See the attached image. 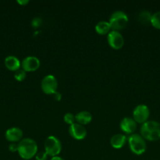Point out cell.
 Segmentation results:
<instances>
[{
	"mask_svg": "<svg viewBox=\"0 0 160 160\" xmlns=\"http://www.w3.org/2000/svg\"><path fill=\"white\" fill-rule=\"evenodd\" d=\"M152 14L147 10H142L138 14V20L143 24H148L151 23Z\"/></svg>",
	"mask_w": 160,
	"mask_h": 160,
	"instance_id": "obj_17",
	"label": "cell"
},
{
	"mask_svg": "<svg viewBox=\"0 0 160 160\" xmlns=\"http://www.w3.org/2000/svg\"><path fill=\"white\" fill-rule=\"evenodd\" d=\"M151 24L156 29L160 30V11L152 14L151 19Z\"/></svg>",
	"mask_w": 160,
	"mask_h": 160,
	"instance_id": "obj_18",
	"label": "cell"
},
{
	"mask_svg": "<svg viewBox=\"0 0 160 160\" xmlns=\"http://www.w3.org/2000/svg\"><path fill=\"white\" fill-rule=\"evenodd\" d=\"M26 71L24 70L23 69H20V70H17L14 73V78L17 81H22L25 79L26 78Z\"/></svg>",
	"mask_w": 160,
	"mask_h": 160,
	"instance_id": "obj_20",
	"label": "cell"
},
{
	"mask_svg": "<svg viewBox=\"0 0 160 160\" xmlns=\"http://www.w3.org/2000/svg\"><path fill=\"white\" fill-rule=\"evenodd\" d=\"M64 120L66 123L72 125L75 122V115L72 114V112H67L64 116Z\"/></svg>",
	"mask_w": 160,
	"mask_h": 160,
	"instance_id": "obj_19",
	"label": "cell"
},
{
	"mask_svg": "<svg viewBox=\"0 0 160 160\" xmlns=\"http://www.w3.org/2000/svg\"><path fill=\"white\" fill-rule=\"evenodd\" d=\"M42 19L39 17H34L31 22V26H32L34 28H39V27H40L41 24H42Z\"/></svg>",
	"mask_w": 160,
	"mask_h": 160,
	"instance_id": "obj_21",
	"label": "cell"
},
{
	"mask_svg": "<svg viewBox=\"0 0 160 160\" xmlns=\"http://www.w3.org/2000/svg\"><path fill=\"white\" fill-rule=\"evenodd\" d=\"M9 150L12 152H15L18 150V144L15 143V142H11L9 145Z\"/></svg>",
	"mask_w": 160,
	"mask_h": 160,
	"instance_id": "obj_23",
	"label": "cell"
},
{
	"mask_svg": "<svg viewBox=\"0 0 160 160\" xmlns=\"http://www.w3.org/2000/svg\"><path fill=\"white\" fill-rule=\"evenodd\" d=\"M68 131L70 135L76 140H83L87 135V131L85 127L78 123L70 125Z\"/></svg>",
	"mask_w": 160,
	"mask_h": 160,
	"instance_id": "obj_10",
	"label": "cell"
},
{
	"mask_svg": "<svg viewBox=\"0 0 160 160\" xmlns=\"http://www.w3.org/2000/svg\"><path fill=\"white\" fill-rule=\"evenodd\" d=\"M40 67V61L36 56H26L21 62V67L26 72H32Z\"/></svg>",
	"mask_w": 160,
	"mask_h": 160,
	"instance_id": "obj_9",
	"label": "cell"
},
{
	"mask_svg": "<svg viewBox=\"0 0 160 160\" xmlns=\"http://www.w3.org/2000/svg\"><path fill=\"white\" fill-rule=\"evenodd\" d=\"M5 66L8 70L11 71H17L20 70L21 67V62L17 57L14 56H8L5 59Z\"/></svg>",
	"mask_w": 160,
	"mask_h": 160,
	"instance_id": "obj_13",
	"label": "cell"
},
{
	"mask_svg": "<svg viewBox=\"0 0 160 160\" xmlns=\"http://www.w3.org/2000/svg\"><path fill=\"white\" fill-rule=\"evenodd\" d=\"M50 160H65V159H63L62 157H60V156H53V157H51Z\"/></svg>",
	"mask_w": 160,
	"mask_h": 160,
	"instance_id": "obj_26",
	"label": "cell"
},
{
	"mask_svg": "<svg viewBox=\"0 0 160 160\" xmlns=\"http://www.w3.org/2000/svg\"><path fill=\"white\" fill-rule=\"evenodd\" d=\"M111 26L108 21L101 20L99 21L95 26V31L99 34H106L111 31Z\"/></svg>",
	"mask_w": 160,
	"mask_h": 160,
	"instance_id": "obj_16",
	"label": "cell"
},
{
	"mask_svg": "<svg viewBox=\"0 0 160 160\" xmlns=\"http://www.w3.org/2000/svg\"><path fill=\"white\" fill-rule=\"evenodd\" d=\"M35 157L36 160H47L48 155L45 152H38Z\"/></svg>",
	"mask_w": 160,
	"mask_h": 160,
	"instance_id": "obj_22",
	"label": "cell"
},
{
	"mask_svg": "<svg viewBox=\"0 0 160 160\" xmlns=\"http://www.w3.org/2000/svg\"><path fill=\"white\" fill-rule=\"evenodd\" d=\"M128 20V16L124 11L116 10L111 13L108 22L111 29L119 31L126 26Z\"/></svg>",
	"mask_w": 160,
	"mask_h": 160,
	"instance_id": "obj_4",
	"label": "cell"
},
{
	"mask_svg": "<svg viewBox=\"0 0 160 160\" xmlns=\"http://www.w3.org/2000/svg\"><path fill=\"white\" fill-rule=\"evenodd\" d=\"M120 129L125 134H134L136 129V122L132 117H124L120 121Z\"/></svg>",
	"mask_w": 160,
	"mask_h": 160,
	"instance_id": "obj_11",
	"label": "cell"
},
{
	"mask_svg": "<svg viewBox=\"0 0 160 160\" xmlns=\"http://www.w3.org/2000/svg\"><path fill=\"white\" fill-rule=\"evenodd\" d=\"M17 2L19 3V4L24 5V6L26 4H28V3L29 2V1H28V0H17Z\"/></svg>",
	"mask_w": 160,
	"mask_h": 160,
	"instance_id": "obj_25",
	"label": "cell"
},
{
	"mask_svg": "<svg viewBox=\"0 0 160 160\" xmlns=\"http://www.w3.org/2000/svg\"><path fill=\"white\" fill-rule=\"evenodd\" d=\"M108 43L114 49H119L124 45V38L119 31L111 30L108 34Z\"/></svg>",
	"mask_w": 160,
	"mask_h": 160,
	"instance_id": "obj_8",
	"label": "cell"
},
{
	"mask_svg": "<svg viewBox=\"0 0 160 160\" xmlns=\"http://www.w3.org/2000/svg\"><path fill=\"white\" fill-rule=\"evenodd\" d=\"M58 87L57 80L53 75L47 74L41 81V88L47 95H53L56 92Z\"/></svg>",
	"mask_w": 160,
	"mask_h": 160,
	"instance_id": "obj_6",
	"label": "cell"
},
{
	"mask_svg": "<svg viewBox=\"0 0 160 160\" xmlns=\"http://www.w3.org/2000/svg\"><path fill=\"white\" fill-rule=\"evenodd\" d=\"M92 114L86 110L80 111L75 115V121L81 125H86L92 120Z\"/></svg>",
	"mask_w": 160,
	"mask_h": 160,
	"instance_id": "obj_15",
	"label": "cell"
},
{
	"mask_svg": "<svg viewBox=\"0 0 160 160\" xmlns=\"http://www.w3.org/2000/svg\"><path fill=\"white\" fill-rule=\"evenodd\" d=\"M127 142H128L130 151L133 154L140 156L145 152L147 144H146L145 139L141 134H136V133L130 134L127 138Z\"/></svg>",
	"mask_w": 160,
	"mask_h": 160,
	"instance_id": "obj_3",
	"label": "cell"
},
{
	"mask_svg": "<svg viewBox=\"0 0 160 160\" xmlns=\"http://www.w3.org/2000/svg\"><path fill=\"white\" fill-rule=\"evenodd\" d=\"M149 116H150L149 108L144 104L137 105L133 111V118L136 122V123L143 124L147 121Z\"/></svg>",
	"mask_w": 160,
	"mask_h": 160,
	"instance_id": "obj_7",
	"label": "cell"
},
{
	"mask_svg": "<svg viewBox=\"0 0 160 160\" xmlns=\"http://www.w3.org/2000/svg\"><path fill=\"white\" fill-rule=\"evenodd\" d=\"M45 152L47 155L51 157L56 156L61 153L62 149V145L59 139L53 135H50L47 137L45 139V144H44Z\"/></svg>",
	"mask_w": 160,
	"mask_h": 160,
	"instance_id": "obj_5",
	"label": "cell"
},
{
	"mask_svg": "<svg viewBox=\"0 0 160 160\" xmlns=\"http://www.w3.org/2000/svg\"><path fill=\"white\" fill-rule=\"evenodd\" d=\"M23 131L17 127L9 128L5 134L6 140L10 142H15V143L17 142H20L23 139Z\"/></svg>",
	"mask_w": 160,
	"mask_h": 160,
	"instance_id": "obj_12",
	"label": "cell"
},
{
	"mask_svg": "<svg viewBox=\"0 0 160 160\" xmlns=\"http://www.w3.org/2000/svg\"><path fill=\"white\" fill-rule=\"evenodd\" d=\"M126 142V136L122 134H115L111 138V140H110V143H111V146L114 148H117V149L122 148Z\"/></svg>",
	"mask_w": 160,
	"mask_h": 160,
	"instance_id": "obj_14",
	"label": "cell"
},
{
	"mask_svg": "<svg viewBox=\"0 0 160 160\" xmlns=\"http://www.w3.org/2000/svg\"><path fill=\"white\" fill-rule=\"evenodd\" d=\"M53 98H54V99L56 100V101H60V100L61 99V97H62L61 96V94L59 93L57 91H56L55 93L53 94Z\"/></svg>",
	"mask_w": 160,
	"mask_h": 160,
	"instance_id": "obj_24",
	"label": "cell"
},
{
	"mask_svg": "<svg viewBox=\"0 0 160 160\" xmlns=\"http://www.w3.org/2000/svg\"><path fill=\"white\" fill-rule=\"evenodd\" d=\"M140 133L145 140L150 142L159 140L160 123L155 120H147L141 125Z\"/></svg>",
	"mask_w": 160,
	"mask_h": 160,
	"instance_id": "obj_2",
	"label": "cell"
},
{
	"mask_svg": "<svg viewBox=\"0 0 160 160\" xmlns=\"http://www.w3.org/2000/svg\"><path fill=\"white\" fill-rule=\"evenodd\" d=\"M17 152L22 159L25 160L32 159L38 152L37 143L34 139L31 138H23L18 143Z\"/></svg>",
	"mask_w": 160,
	"mask_h": 160,
	"instance_id": "obj_1",
	"label": "cell"
}]
</instances>
